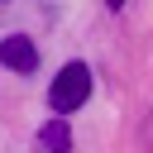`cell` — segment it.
Instances as JSON below:
<instances>
[{"label":"cell","mask_w":153,"mask_h":153,"mask_svg":"<svg viewBox=\"0 0 153 153\" xmlns=\"http://www.w3.org/2000/svg\"><path fill=\"white\" fill-rule=\"evenodd\" d=\"M86 96H91V67H86V62H67V67L53 76V91H48L53 110H57V115H72V110L86 105Z\"/></svg>","instance_id":"cell-1"},{"label":"cell","mask_w":153,"mask_h":153,"mask_svg":"<svg viewBox=\"0 0 153 153\" xmlns=\"http://www.w3.org/2000/svg\"><path fill=\"white\" fill-rule=\"evenodd\" d=\"M0 62H5L10 72H19V76L38 72V48H33V38H24V33L0 38Z\"/></svg>","instance_id":"cell-2"},{"label":"cell","mask_w":153,"mask_h":153,"mask_svg":"<svg viewBox=\"0 0 153 153\" xmlns=\"http://www.w3.org/2000/svg\"><path fill=\"white\" fill-rule=\"evenodd\" d=\"M38 139H43V148L48 153H72V134H67V120L57 115V120H48L43 129H38Z\"/></svg>","instance_id":"cell-3"},{"label":"cell","mask_w":153,"mask_h":153,"mask_svg":"<svg viewBox=\"0 0 153 153\" xmlns=\"http://www.w3.org/2000/svg\"><path fill=\"white\" fill-rule=\"evenodd\" d=\"M110 5H124V0H110Z\"/></svg>","instance_id":"cell-4"}]
</instances>
